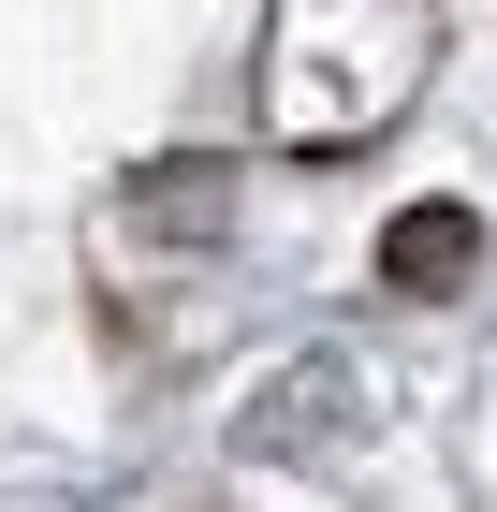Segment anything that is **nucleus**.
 Returning <instances> with one entry per match:
<instances>
[{"label": "nucleus", "instance_id": "f257e3e1", "mask_svg": "<svg viewBox=\"0 0 497 512\" xmlns=\"http://www.w3.org/2000/svg\"><path fill=\"white\" fill-rule=\"evenodd\" d=\"M468 264H483V220H468V205H395V235H381L395 293H454Z\"/></svg>", "mask_w": 497, "mask_h": 512}]
</instances>
